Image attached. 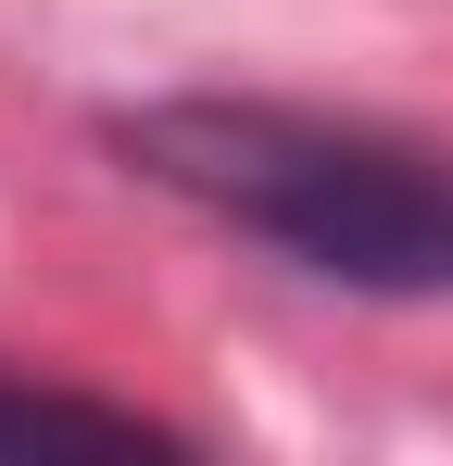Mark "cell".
Masks as SVG:
<instances>
[{"mask_svg":"<svg viewBox=\"0 0 453 466\" xmlns=\"http://www.w3.org/2000/svg\"><path fill=\"white\" fill-rule=\"evenodd\" d=\"M114 152L151 189L202 202L215 228L265 239L315 290L353 303H453V152L315 101H139L114 114Z\"/></svg>","mask_w":453,"mask_h":466,"instance_id":"cell-1","label":"cell"},{"mask_svg":"<svg viewBox=\"0 0 453 466\" xmlns=\"http://www.w3.org/2000/svg\"><path fill=\"white\" fill-rule=\"evenodd\" d=\"M0 441H151V454H176V429H151L139 403H101V390H25V379H0Z\"/></svg>","mask_w":453,"mask_h":466,"instance_id":"cell-2","label":"cell"}]
</instances>
